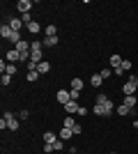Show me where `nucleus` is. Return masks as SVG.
I'll list each match as a JSON object with an SVG mask.
<instances>
[{
  "mask_svg": "<svg viewBox=\"0 0 138 154\" xmlns=\"http://www.w3.org/2000/svg\"><path fill=\"white\" fill-rule=\"evenodd\" d=\"M92 110H94V115H97V117H111L113 110H115V103L108 99L106 103H94V108H92Z\"/></svg>",
  "mask_w": 138,
  "mask_h": 154,
  "instance_id": "obj_1",
  "label": "nucleus"
},
{
  "mask_svg": "<svg viewBox=\"0 0 138 154\" xmlns=\"http://www.w3.org/2000/svg\"><path fill=\"white\" fill-rule=\"evenodd\" d=\"M136 90H138V76H131V78H129V81L124 83L122 92H124V97H129V94H133Z\"/></svg>",
  "mask_w": 138,
  "mask_h": 154,
  "instance_id": "obj_2",
  "label": "nucleus"
},
{
  "mask_svg": "<svg viewBox=\"0 0 138 154\" xmlns=\"http://www.w3.org/2000/svg\"><path fill=\"white\" fill-rule=\"evenodd\" d=\"M2 117L7 120V129H9V131H16V129H19V120H16L12 113H5Z\"/></svg>",
  "mask_w": 138,
  "mask_h": 154,
  "instance_id": "obj_3",
  "label": "nucleus"
},
{
  "mask_svg": "<svg viewBox=\"0 0 138 154\" xmlns=\"http://www.w3.org/2000/svg\"><path fill=\"white\" fill-rule=\"evenodd\" d=\"M16 7H19L21 14H28L30 9H32V0H19V5H16Z\"/></svg>",
  "mask_w": 138,
  "mask_h": 154,
  "instance_id": "obj_4",
  "label": "nucleus"
},
{
  "mask_svg": "<svg viewBox=\"0 0 138 154\" xmlns=\"http://www.w3.org/2000/svg\"><path fill=\"white\" fill-rule=\"evenodd\" d=\"M58 101L62 103V106H67V103L72 101V97H69V90H58Z\"/></svg>",
  "mask_w": 138,
  "mask_h": 154,
  "instance_id": "obj_5",
  "label": "nucleus"
},
{
  "mask_svg": "<svg viewBox=\"0 0 138 154\" xmlns=\"http://www.w3.org/2000/svg\"><path fill=\"white\" fill-rule=\"evenodd\" d=\"M122 55H118V53H113L111 55V60H108V62H111V69H118V67H122Z\"/></svg>",
  "mask_w": 138,
  "mask_h": 154,
  "instance_id": "obj_6",
  "label": "nucleus"
},
{
  "mask_svg": "<svg viewBox=\"0 0 138 154\" xmlns=\"http://www.w3.org/2000/svg\"><path fill=\"white\" fill-rule=\"evenodd\" d=\"M7 62H21V55H19V51L16 48H12V51H7Z\"/></svg>",
  "mask_w": 138,
  "mask_h": 154,
  "instance_id": "obj_7",
  "label": "nucleus"
},
{
  "mask_svg": "<svg viewBox=\"0 0 138 154\" xmlns=\"http://www.w3.org/2000/svg\"><path fill=\"white\" fill-rule=\"evenodd\" d=\"M78 108H81V106H78V101H69V103L65 106L67 115H74V113H78Z\"/></svg>",
  "mask_w": 138,
  "mask_h": 154,
  "instance_id": "obj_8",
  "label": "nucleus"
},
{
  "mask_svg": "<svg viewBox=\"0 0 138 154\" xmlns=\"http://www.w3.org/2000/svg\"><path fill=\"white\" fill-rule=\"evenodd\" d=\"M41 138H44V145H53V143L58 140V136L53 134V131H46V134L41 136Z\"/></svg>",
  "mask_w": 138,
  "mask_h": 154,
  "instance_id": "obj_9",
  "label": "nucleus"
},
{
  "mask_svg": "<svg viewBox=\"0 0 138 154\" xmlns=\"http://www.w3.org/2000/svg\"><path fill=\"white\" fill-rule=\"evenodd\" d=\"M122 103H124L127 108H136V106H138V99L133 94H129V97H124V101H122Z\"/></svg>",
  "mask_w": 138,
  "mask_h": 154,
  "instance_id": "obj_10",
  "label": "nucleus"
},
{
  "mask_svg": "<svg viewBox=\"0 0 138 154\" xmlns=\"http://www.w3.org/2000/svg\"><path fill=\"white\" fill-rule=\"evenodd\" d=\"M12 28H9V23H7V26H0V37H2V39H9V37H12Z\"/></svg>",
  "mask_w": 138,
  "mask_h": 154,
  "instance_id": "obj_11",
  "label": "nucleus"
},
{
  "mask_svg": "<svg viewBox=\"0 0 138 154\" xmlns=\"http://www.w3.org/2000/svg\"><path fill=\"white\" fill-rule=\"evenodd\" d=\"M37 71H39V76L48 74V71H51V62H44V60H41V62H39V67H37Z\"/></svg>",
  "mask_w": 138,
  "mask_h": 154,
  "instance_id": "obj_12",
  "label": "nucleus"
},
{
  "mask_svg": "<svg viewBox=\"0 0 138 154\" xmlns=\"http://www.w3.org/2000/svg\"><path fill=\"white\" fill-rule=\"evenodd\" d=\"M9 28H12L14 32H21V28H23V21H21V19H12V21H9Z\"/></svg>",
  "mask_w": 138,
  "mask_h": 154,
  "instance_id": "obj_13",
  "label": "nucleus"
},
{
  "mask_svg": "<svg viewBox=\"0 0 138 154\" xmlns=\"http://www.w3.org/2000/svg\"><path fill=\"white\" fill-rule=\"evenodd\" d=\"M101 83H104V78H101V74H94V76L90 78V85H92V88H101Z\"/></svg>",
  "mask_w": 138,
  "mask_h": 154,
  "instance_id": "obj_14",
  "label": "nucleus"
},
{
  "mask_svg": "<svg viewBox=\"0 0 138 154\" xmlns=\"http://www.w3.org/2000/svg\"><path fill=\"white\" fill-rule=\"evenodd\" d=\"M44 32H46V37H58V26H46Z\"/></svg>",
  "mask_w": 138,
  "mask_h": 154,
  "instance_id": "obj_15",
  "label": "nucleus"
},
{
  "mask_svg": "<svg viewBox=\"0 0 138 154\" xmlns=\"http://www.w3.org/2000/svg\"><path fill=\"white\" fill-rule=\"evenodd\" d=\"M72 136H74V131H72V129H62V131H60V140H69V138H72Z\"/></svg>",
  "mask_w": 138,
  "mask_h": 154,
  "instance_id": "obj_16",
  "label": "nucleus"
},
{
  "mask_svg": "<svg viewBox=\"0 0 138 154\" xmlns=\"http://www.w3.org/2000/svg\"><path fill=\"white\" fill-rule=\"evenodd\" d=\"M69 90L81 92V90H83V81H81V78H74V81H72V88H69Z\"/></svg>",
  "mask_w": 138,
  "mask_h": 154,
  "instance_id": "obj_17",
  "label": "nucleus"
},
{
  "mask_svg": "<svg viewBox=\"0 0 138 154\" xmlns=\"http://www.w3.org/2000/svg\"><path fill=\"white\" fill-rule=\"evenodd\" d=\"M28 30L32 32V35H39V30H41V26L37 23V21H32V23H28Z\"/></svg>",
  "mask_w": 138,
  "mask_h": 154,
  "instance_id": "obj_18",
  "label": "nucleus"
},
{
  "mask_svg": "<svg viewBox=\"0 0 138 154\" xmlns=\"http://www.w3.org/2000/svg\"><path fill=\"white\" fill-rule=\"evenodd\" d=\"M41 44L51 48V46H55V44H58V37H44V42H41Z\"/></svg>",
  "mask_w": 138,
  "mask_h": 154,
  "instance_id": "obj_19",
  "label": "nucleus"
},
{
  "mask_svg": "<svg viewBox=\"0 0 138 154\" xmlns=\"http://www.w3.org/2000/svg\"><path fill=\"white\" fill-rule=\"evenodd\" d=\"M41 46H44L41 42H30V51H32V53H39V51H41Z\"/></svg>",
  "mask_w": 138,
  "mask_h": 154,
  "instance_id": "obj_20",
  "label": "nucleus"
},
{
  "mask_svg": "<svg viewBox=\"0 0 138 154\" xmlns=\"http://www.w3.org/2000/svg\"><path fill=\"white\" fill-rule=\"evenodd\" d=\"M76 124H78V122H76V120H74L72 115H69V117H65V127H67V129H74Z\"/></svg>",
  "mask_w": 138,
  "mask_h": 154,
  "instance_id": "obj_21",
  "label": "nucleus"
},
{
  "mask_svg": "<svg viewBox=\"0 0 138 154\" xmlns=\"http://www.w3.org/2000/svg\"><path fill=\"white\" fill-rule=\"evenodd\" d=\"M129 113H131V108H127L124 103H120V106H118V115H129Z\"/></svg>",
  "mask_w": 138,
  "mask_h": 154,
  "instance_id": "obj_22",
  "label": "nucleus"
},
{
  "mask_svg": "<svg viewBox=\"0 0 138 154\" xmlns=\"http://www.w3.org/2000/svg\"><path fill=\"white\" fill-rule=\"evenodd\" d=\"M5 74H9V76H14V74H16V64L7 62V67H5Z\"/></svg>",
  "mask_w": 138,
  "mask_h": 154,
  "instance_id": "obj_23",
  "label": "nucleus"
},
{
  "mask_svg": "<svg viewBox=\"0 0 138 154\" xmlns=\"http://www.w3.org/2000/svg\"><path fill=\"white\" fill-rule=\"evenodd\" d=\"M62 147H65V140H60V138H58V140L53 143V149H55V152H62Z\"/></svg>",
  "mask_w": 138,
  "mask_h": 154,
  "instance_id": "obj_24",
  "label": "nucleus"
},
{
  "mask_svg": "<svg viewBox=\"0 0 138 154\" xmlns=\"http://www.w3.org/2000/svg\"><path fill=\"white\" fill-rule=\"evenodd\" d=\"M99 74H101V78H111L113 76V69H111V67H106V69H101Z\"/></svg>",
  "mask_w": 138,
  "mask_h": 154,
  "instance_id": "obj_25",
  "label": "nucleus"
},
{
  "mask_svg": "<svg viewBox=\"0 0 138 154\" xmlns=\"http://www.w3.org/2000/svg\"><path fill=\"white\" fill-rule=\"evenodd\" d=\"M0 83H2V88H7V85L12 83V76H9V74H2V81H0Z\"/></svg>",
  "mask_w": 138,
  "mask_h": 154,
  "instance_id": "obj_26",
  "label": "nucleus"
},
{
  "mask_svg": "<svg viewBox=\"0 0 138 154\" xmlns=\"http://www.w3.org/2000/svg\"><path fill=\"white\" fill-rule=\"evenodd\" d=\"M21 21H23L26 26H28V23H32V16H30V12H28V14H21Z\"/></svg>",
  "mask_w": 138,
  "mask_h": 154,
  "instance_id": "obj_27",
  "label": "nucleus"
},
{
  "mask_svg": "<svg viewBox=\"0 0 138 154\" xmlns=\"http://www.w3.org/2000/svg\"><path fill=\"white\" fill-rule=\"evenodd\" d=\"M131 60H122V71H129V69H131Z\"/></svg>",
  "mask_w": 138,
  "mask_h": 154,
  "instance_id": "obj_28",
  "label": "nucleus"
},
{
  "mask_svg": "<svg viewBox=\"0 0 138 154\" xmlns=\"http://www.w3.org/2000/svg\"><path fill=\"white\" fill-rule=\"evenodd\" d=\"M26 67H28V71H37V67H39V64L30 60V62H26Z\"/></svg>",
  "mask_w": 138,
  "mask_h": 154,
  "instance_id": "obj_29",
  "label": "nucleus"
},
{
  "mask_svg": "<svg viewBox=\"0 0 138 154\" xmlns=\"http://www.w3.org/2000/svg\"><path fill=\"white\" fill-rule=\"evenodd\" d=\"M39 78V71H28V81H37Z\"/></svg>",
  "mask_w": 138,
  "mask_h": 154,
  "instance_id": "obj_30",
  "label": "nucleus"
},
{
  "mask_svg": "<svg viewBox=\"0 0 138 154\" xmlns=\"http://www.w3.org/2000/svg\"><path fill=\"white\" fill-rule=\"evenodd\" d=\"M106 101H108V97H106V94H97V101H94V103H106Z\"/></svg>",
  "mask_w": 138,
  "mask_h": 154,
  "instance_id": "obj_31",
  "label": "nucleus"
},
{
  "mask_svg": "<svg viewBox=\"0 0 138 154\" xmlns=\"http://www.w3.org/2000/svg\"><path fill=\"white\" fill-rule=\"evenodd\" d=\"M78 94H81V92H76V90H69V97H72V101H76V99H78Z\"/></svg>",
  "mask_w": 138,
  "mask_h": 154,
  "instance_id": "obj_32",
  "label": "nucleus"
},
{
  "mask_svg": "<svg viewBox=\"0 0 138 154\" xmlns=\"http://www.w3.org/2000/svg\"><path fill=\"white\" fill-rule=\"evenodd\" d=\"M72 131H74V136H81V131H83V127H81V124H76V127H74Z\"/></svg>",
  "mask_w": 138,
  "mask_h": 154,
  "instance_id": "obj_33",
  "label": "nucleus"
},
{
  "mask_svg": "<svg viewBox=\"0 0 138 154\" xmlns=\"http://www.w3.org/2000/svg\"><path fill=\"white\" fill-rule=\"evenodd\" d=\"M55 149H53V145H44V154H53Z\"/></svg>",
  "mask_w": 138,
  "mask_h": 154,
  "instance_id": "obj_34",
  "label": "nucleus"
},
{
  "mask_svg": "<svg viewBox=\"0 0 138 154\" xmlns=\"http://www.w3.org/2000/svg\"><path fill=\"white\" fill-rule=\"evenodd\" d=\"M76 115H87V108H85V106H81V108H78V113H76Z\"/></svg>",
  "mask_w": 138,
  "mask_h": 154,
  "instance_id": "obj_35",
  "label": "nucleus"
},
{
  "mask_svg": "<svg viewBox=\"0 0 138 154\" xmlns=\"http://www.w3.org/2000/svg\"><path fill=\"white\" fill-rule=\"evenodd\" d=\"M69 154H76V149H72V152H69Z\"/></svg>",
  "mask_w": 138,
  "mask_h": 154,
  "instance_id": "obj_36",
  "label": "nucleus"
},
{
  "mask_svg": "<svg viewBox=\"0 0 138 154\" xmlns=\"http://www.w3.org/2000/svg\"><path fill=\"white\" fill-rule=\"evenodd\" d=\"M136 117H138V110H136Z\"/></svg>",
  "mask_w": 138,
  "mask_h": 154,
  "instance_id": "obj_37",
  "label": "nucleus"
},
{
  "mask_svg": "<svg viewBox=\"0 0 138 154\" xmlns=\"http://www.w3.org/2000/svg\"><path fill=\"white\" fill-rule=\"evenodd\" d=\"M113 154H115V152H113Z\"/></svg>",
  "mask_w": 138,
  "mask_h": 154,
  "instance_id": "obj_38",
  "label": "nucleus"
}]
</instances>
